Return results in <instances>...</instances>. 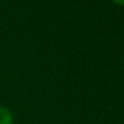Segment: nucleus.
Here are the masks:
<instances>
[{
    "mask_svg": "<svg viewBox=\"0 0 124 124\" xmlns=\"http://www.w3.org/2000/svg\"><path fill=\"white\" fill-rule=\"evenodd\" d=\"M112 1H115L118 5H124V0H112Z\"/></svg>",
    "mask_w": 124,
    "mask_h": 124,
    "instance_id": "obj_2",
    "label": "nucleus"
},
{
    "mask_svg": "<svg viewBox=\"0 0 124 124\" xmlns=\"http://www.w3.org/2000/svg\"><path fill=\"white\" fill-rule=\"evenodd\" d=\"M0 124H13V116L11 111L4 106H0Z\"/></svg>",
    "mask_w": 124,
    "mask_h": 124,
    "instance_id": "obj_1",
    "label": "nucleus"
}]
</instances>
